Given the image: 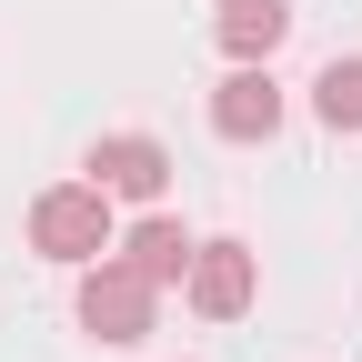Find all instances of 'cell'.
<instances>
[{
	"label": "cell",
	"instance_id": "cell-8",
	"mask_svg": "<svg viewBox=\"0 0 362 362\" xmlns=\"http://www.w3.org/2000/svg\"><path fill=\"white\" fill-rule=\"evenodd\" d=\"M312 111H322L332 131H362V61H332L322 81H312Z\"/></svg>",
	"mask_w": 362,
	"mask_h": 362
},
{
	"label": "cell",
	"instance_id": "cell-5",
	"mask_svg": "<svg viewBox=\"0 0 362 362\" xmlns=\"http://www.w3.org/2000/svg\"><path fill=\"white\" fill-rule=\"evenodd\" d=\"M211 131H221V141H272V131H282V81H272L262 61H242L232 81L211 90Z\"/></svg>",
	"mask_w": 362,
	"mask_h": 362
},
{
	"label": "cell",
	"instance_id": "cell-4",
	"mask_svg": "<svg viewBox=\"0 0 362 362\" xmlns=\"http://www.w3.org/2000/svg\"><path fill=\"white\" fill-rule=\"evenodd\" d=\"M90 181H101L111 202H161L171 192V151L151 131H111V141H90Z\"/></svg>",
	"mask_w": 362,
	"mask_h": 362
},
{
	"label": "cell",
	"instance_id": "cell-6",
	"mask_svg": "<svg viewBox=\"0 0 362 362\" xmlns=\"http://www.w3.org/2000/svg\"><path fill=\"white\" fill-rule=\"evenodd\" d=\"M192 252H202V242L181 232L171 211H141V221H131V232H121V262L141 272V282H161V292L181 282V272H192Z\"/></svg>",
	"mask_w": 362,
	"mask_h": 362
},
{
	"label": "cell",
	"instance_id": "cell-7",
	"mask_svg": "<svg viewBox=\"0 0 362 362\" xmlns=\"http://www.w3.org/2000/svg\"><path fill=\"white\" fill-rule=\"evenodd\" d=\"M221 51H232V61H272V51H282V30H292V0H221Z\"/></svg>",
	"mask_w": 362,
	"mask_h": 362
},
{
	"label": "cell",
	"instance_id": "cell-3",
	"mask_svg": "<svg viewBox=\"0 0 362 362\" xmlns=\"http://www.w3.org/2000/svg\"><path fill=\"white\" fill-rule=\"evenodd\" d=\"M181 292H192V312H211V322H242L252 292H262V252L252 242H202L192 272H181Z\"/></svg>",
	"mask_w": 362,
	"mask_h": 362
},
{
	"label": "cell",
	"instance_id": "cell-1",
	"mask_svg": "<svg viewBox=\"0 0 362 362\" xmlns=\"http://www.w3.org/2000/svg\"><path fill=\"white\" fill-rule=\"evenodd\" d=\"M151 302H161V282H141V272H131L121 252L81 262L71 312H81V332H90V342H141V332H151Z\"/></svg>",
	"mask_w": 362,
	"mask_h": 362
},
{
	"label": "cell",
	"instance_id": "cell-2",
	"mask_svg": "<svg viewBox=\"0 0 362 362\" xmlns=\"http://www.w3.org/2000/svg\"><path fill=\"white\" fill-rule=\"evenodd\" d=\"M30 242L51 262H101L111 252V192L101 181H61V192L30 202Z\"/></svg>",
	"mask_w": 362,
	"mask_h": 362
}]
</instances>
